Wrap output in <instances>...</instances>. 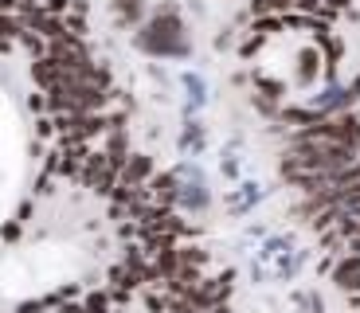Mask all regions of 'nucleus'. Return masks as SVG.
Returning a JSON list of instances; mask_svg holds the SVG:
<instances>
[{"instance_id": "1", "label": "nucleus", "mask_w": 360, "mask_h": 313, "mask_svg": "<svg viewBox=\"0 0 360 313\" xmlns=\"http://www.w3.org/2000/svg\"><path fill=\"white\" fill-rule=\"evenodd\" d=\"M137 47L149 55H184L188 44H184V24H180V12L172 4H165L149 24L137 32Z\"/></svg>"}, {"instance_id": "2", "label": "nucleus", "mask_w": 360, "mask_h": 313, "mask_svg": "<svg viewBox=\"0 0 360 313\" xmlns=\"http://www.w3.org/2000/svg\"><path fill=\"white\" fill-rule=\"evenodd\" d=\"M51 59L63 67V75H75L82 63H90L86 59V47H82L79 36H71V32H67V36H59V39H51Z\"/></svg>"}, {"instance_id": "3", "label": "nucleus", "mask_w": 360, "mask_h": 313, "mask_svg": "<svg viewBox=\"0 0 360 313\" xmlns=\"http://www.w3.org/2000/svg\"><path fill=\"white\" fill-rule=\"evenodd\" d=\"M59 125H63L67 141H90V137H98L102 129H106V122H102V117H94V114H67Z\"/></svg>"}, {"instance_id": "4", "label": "nucleus", "mask_w": 360, "mask_h": 313, "mask_svg": "<svg viewBox=\"0 0 360 313\" xmlns=\"http://www.w3.org/2000/svg\"><path fill=\"white\" fill-rule=\"evenodd\" d=\"M333 286L337 290H345V294H360V255H341V259L333 262Z\"/></svg>"}, {"instance_id": "5", "label": "nucleus", "mask_w": 360, "mask_h": 313, "mask_svg": "<svg viewBox=\"0 0 360 313\" xmlns=\"http://www.w3.org/2000/svg\"><path fill=\"white\" fill-rule=\"evenodd\" d=\"M114 172H117V165L98 153V157H90V165H86V184L98 188V192H110V184H114Z\"/></svg>"}, {"instance_id": "6", "label": "nucleus", "mask_w": 360, "mask_h": 313, "mask_svg": "<svg viewBox=\"0 0 360 313\" xmlns=\"http://www.w3.org/2000/svg\"><path fill=\"white\" fill-rule=\"evenodd\" d=\"M321 51L317 47H302V55H297V87H314L317 82V75H321Z\"/></svg>"}, {"instance_id": "7", "label": "nucleus", "mask_w": 360, "mask_h": 313, "mask_svg": "<svg viewBox=\"0 0 360 313\" xmlns=\"http://www.w3.org/2000/svg\"><path fill=\"white\" fill-rule=\"evenodd\" d=\"M321 117H329V114H321L317 106H282V110H278V122H282V125H294V129H302V125H314V122H321Z\"/></svg>"}, {"instance_id": "8", "label": "nucleus", "mask_w": 360, "mask_h": 313, "mask_svg": "<svg viewBox=\"0 0 360 313\" xmlns=\"http://www.w3.org/2000/svg\"><path fill=\"white\" fill-rule=\"evenodd\" d=\"M32 79L39 82V87H47V90H55L59 82H63V67L55 59H44V63H32Z\"/></svg>"}, {"instance_id": "9", "label": "nucleus", "mask_w": 360, "mask_h": 313, "mask_svg": "<svg viewBox=\"0 0 360 313\" xmlns=\"http://www.w3.org/2000/svg\"><path fill=\"white\" fill-rule=\"evenodd\" d=\"M149 172H153V161H149V157H129V161L122 165V184L134 188V184H141Z\"/></svg>"}, {"instance_id": "10", "label": "nucleus", "mask_w": 360, "mask_h": 313, "mask_svg": "<svg viewBox=\"0 0 360 313\" xmlns=\"http://www.w3.org/2000/svg\"><path fill=\"white\" fill-rule=\"evenodd\" d=\"M294 8V0H251L255 16H286Z\"/></svg>"}, {"instance_id": "11", "label": "nucleus", "mask_w": 360, "mask_h": 313, "mask_svg": "<svg viewBox=\"0 0 360 313\" xmlns=\"http://www.w3.org/2000/svg\"><path fill=\"white\" fill-rule=\"evenodd\" d=\"M255 90H259L262 98L278 102L282 94H286V82H282V79H266V75H259V79H255Z\"/></svg>"}, {"instance_id": "12", "label": "nucleus", "mask_w": 360, "mask_h": 313, "mask_svg": "<svg viewBox=\"0 0 360 313\" xmlns=\"http://www.w3.org/2000/svg\"><path fill=\"white\" fill-rule=\"evenodd\" d=\"M114 12H117V20L126 24V20H141L145 4H141V0H114Z\"/></svg>"}, {"instance_id": "13", "label": "nucleus", "mask_w": 360, "mask_h": 313, "mask_svg": "<svg viewBox=\"0 0 360 313\" xmlns=\"http://www.w3.org/2000/svg\"><path fill=\"white\" fill-rule=\"evenodd\" d=\"M153 196L157 200H172L176 196V177H172V172H165V177H153Z\"/></svg>"}, {"instance_id": "14", "label": "nucleus", "mask_w": 360, "mask_h": 313, "mask_svg": "<svg viewBox=\"0 0 360 313\" xmlns=\"http://www.w3.org/2000/svg\"><path fill=\"white\" fill-rule=\"evenodd\" d=\"M12 36H20V24L12 16H0V39H12Z\"/></svg>"}, {"instance_id": "15", "label": "nucleus", "mask_w": 360, "mask_h": 313, "mask_svg": "<svg viewBox=\"0 0 360 313\" xmlns=\"http://www.w3.org/2000/svg\"><path fill=\"white\" fill-rule=\"evenodd\" d=\"M325 8L337 16V12H349V8H352V0H325Z\"/></svg>"}, {"instance_id": "16", "label": "nucleus", "mask_w": 360, "mask_h": 313, "mask_svg": "<svg viewBox=\"0 0 360 313\" xmlns=\"http://www.w3.org/2000/svg\"><path fill=\"white\" fill-rule=\"evenodd\" d=\"M345 90H349L352 106H356V102H360V75H356V79H352V82H349V87H345Z\"/></svg>"}, {"instance_id": "17", "label": "nucleus", "mask_w": 360, "mask_h": 313, "mask_svg": "<svg viewBox=\"0 0 360 313\" xmlns=\"http://www.w3.org/2000/svg\"><path fill=\"white\" fill-rule=\"evenodd\" d=\"M47 8H51V12H63V8H67V0H47Z\"/></svg>"}, {"instance_id": "18", "label": "nucleus", "mask_w": 360, "mask_h": 313, "mask_svg": "<svg viewBox=\"0 0 360 313\" xmlns=\"http://www.w3.org/2000/svg\"><path fill=\"white\" fill-rule=\"evenodd\" d=\"M12 4H16V0H0V8H12Z\"/></svg>"}]
</instances>
